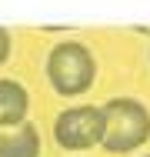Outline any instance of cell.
I'll return each mask as SVG.
<instances>
[{"label":"cell","instance_id":"cell-6","mask_svg":"<svg viewBox=\"0 0 150 157\" xmlns=\"http://www.w3.org/2000/svg\"><path fill=\"white\" fill-rule=\"evenodd\" d=\"M7 57H10V33L0 27V63L7 60Z\"/></svg>","mask_w":150,"mask_h":157},{"label":"cell","instance_id":"cell-2","mask_svg":"<svg viewBox=\"0 0 150 157\" xmlns=\"http://www.w3.org/2000/svg\"><path fill=\"white\" fill-rule=\"evenodd\" d=\"M93 74H97L93 54L77 40L57 44L47 57V80L60 97H80L84 90H90Z\"/></svg>","mask_w":150,"mask_h":157},{"label":"cell","instance_id":"cell-7","mask_svg":"<svg viewBox=\"0 0 150 157\" xmlns=\"http://www.w3.org/2000/svg\"><path fill=\"white\" fill-rule=\"evenodd\" d=\"M147 157H150V154H147Z\"/></svg>","mask_w":150,"mask_h":157},{"label":"cell","instance_id":"cell-1","mask_svg":"<svg viewBox=\"0 0 150 157\" xmlns=\"http://www.w3.org/2000/svg\"><path fill=\"white\" fill-rule=\"evenodd\" d=\"M103 151L110 154H130L150 140V110L133 97H114L103 107Z\"/></svg>","mask_w":150,"mask_h":157},{"label":"cell","instance_id":"cell-5","mask_svg":"<svg viewBox=\"0 0 150 157\" xmlns=\"http://www.w3.org/2000/svg\"><path fill=\"white\" fill-rule=\"evenodd\" d=\"M27 107H30V97L17 80H0V127L24 124Z\"/></svg>","mask_w":150,"mask_h":157},{"label":"cell","instance_id":"cell-3","mask_svg":"<svg viewBox=\"0 0 150 157\" xmlns=\"http://www.w3.org/2000/svg\"><path fill=\"white\" fill-rule=\"evenodd\" d=\"M54 137L63 151H90L103 137V110L100 107H70L54 121Z\"/></svg>","mask_w":150,"mask_h":157},{"label":"cell","instance_id":"cell-4","mask_svg":"<svg viewBox=\"0 0 150 157\" xmlns=\"http://www.w3.org/2000/svg\"><path fill=\"white\" fill-rule=\"evenodd\" d=\"M0 157H40V130L33 124H17L0 130Z\"/></svg>","mask_w":150,"mask_h":157}]
</instances>
